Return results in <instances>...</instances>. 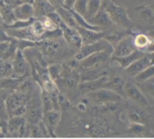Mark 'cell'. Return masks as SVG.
Returning a JSON list of instances; mask_svg holds the SVG:
<instances>
[{"label": "cell", "instance_id": "ab89813d", "mask_svg": "<svg viewBox=\"0 0 154 139\" xmlns=\"http://www.w3.org/2000/svg\"><path fill=\"white\" fill-rule=\"evenodd\" d=\"M74 2H75V0H64L63 7H65V8H68V9H72Z\"/></svg>", "mask_w": 154, "mask_h": 139}, {"label": "cell", "instance_id": "5bb4252c", "mask_svg": "<svg viewBox=\"0 0 154 139\" xmlns=\"http://www.w3.org/2000/svg\"><path fill=\"white\" fill-rule=\"evenodd\" d=\"M134 16L141 23L154 24V5H143L134 9Z\"/></svg>", "mask_w": 154, "mask_h": 139}, {"label": "cell", "instance_id": "d4e9b609", "mask_svg": "<svg viewBox=\"0 0 154 139\" xmlns=\"http://www.w3.org/2000/svg\"><path fill=\"white\" fill-rule=\"evenodd\" d=\"M29 28H30V31H32L33 35H34L36 42H38V41H41V40L43 39L44 34H45V32H46L45 28L43 27V25H42V22H41L39 18H35L34 22L29 25Z\"/></svg>", "mask_w": 154, "mask_h": 139}, {"label": "cell", "instance_id": "60d3db41", "mask_svg": "<svg viewBox=\"0 0 154 139\" xmlns=\"http://www.w3.org/2000/svg\"><path fill=\"white\" fill-rule=\"evenodd\" d=\"M146 56H147V58H149L151 65H154V51H152V52H147L146 53Z\"/></svg>", "mask_w": 154, "mask_h": 139}, {"label": "cell", "instance_id": "f35d334b", "mask_svg": "<svg viewBox=\"0 0 154 139\" xmlns=\"http://www.w3.org/2000/svg\"><path fill=\"white\" fill-rule=\"evenodd\" d=\"M100 4H101L100 9H101V10H106V9L112 4V0H100Z\"/></svg>", "mask_w": 154, "mask_h": 139}, {"label": "cell", "instance_id": "7a4b0ae2", "mask_svg": "<svg viewBox=\"0 0 154 139\" xmlns=\"http://www.w3.org/2000/svg\"><path fill=\"white\" fill-rule=\"evenodd\" d=\"M30 96L32 95L19 91L11 92V94L8 97H6V100H5L6 109H7L9 118L24 115L26 105H27V102H28Z\"/></svg>", "mask_w": 154, "mask_h": 139}, {"label": "cell", "instance_id": "83f0119b", "mask_svg": "<svg viewBox=\"0 0 154 139\" xmlns=\"http://www.w3.org/2000/svg\"><path fill=\"white\" fill-rule=\"evenodd\" d=\"M47 73H48V76L51 77L54 82L60 79L62 77V74H63V66L59 65V63H51L50 66H47Z\"/></svg>", "mask_w": 154, "mask_h": 139}, {"label": "cell", "instance_id": "44dd1931", "mask_svg": "<svg viewBox=\"0 0 154 139\" xmlns=\"http://www.w3.org/2000/svg\"><path fill=\"white\" fill-rule=\"evenodd\" d=\"M108 74V70L105 68H89V69H83L80 74V82L86 83V82H94L99 79L101 76Z\"/></svg>", "mask_w": 154, "mask_h": 139}, {"label": "cell", "instance_id": "4316f807", "mask_svg": "<svg viewBox=\"0 0 154 139\" xmlns=\"http://www.w3.org/2000/svg\"><path fill=\"white\" fill-rule=\"evenodd\" d=\"M154 77V65H151L146 67L144 70H142L140 74L135 76V80L137 83H144L146 80H150Z\"/></svg>", "mask_w": 154, "mask_h": 139}, {"label": "cell", "instance_id": "8fae6325", "mask_svg": "<svg viewBox=\"0 0 154 139\" xmlns=\"http://www.w3.org/2000/svg\"><path fill=\"white\" fill-rule=\"evenodd\" d=\"M135 44H134V37L133 35H125L118 43L114 47L112 56L111 57H125L135 51Z\"/></svg>", "mask_w": 154, "mask_h": 139}, {"label": "cell", "instance_id": "d6986e66", "mask_svg": "<svg viewBox=\"0 0 154 139\" xmlns=\"http://www.w3.org/2000/svg\"><path fill=\"white\" fill-rule=\"evenodd\" d=\"M88 22L91 25H94V26L100 27L103 31H105V28H109L111 26V24H112V22H111L109 16H108L107 11L106 10H101V9L94 15V17L88 19Z\"/></svg>", "mask_w": 154, "mask_h": 139}, {"label": "cell", "instance_id": "277c9868", "mask_svg": "<svg viewBox=\"0 0 154 139\" xmlns=\"http://www.w3.org/2000/svg\"><path fill=\"white\" fill-rule=\"evenodd\" d=\"M114 49L103 50L99 52L92 53L87 58L79 61L80 67L82 69H89V68H103V66L109 62L112 56Z\"/></svg>", "mask_w": 154, "mask_h": 139}, {"label": "cell", "instance_id": "9a60e30c", "mask_svg": "<svg viewBox=\"0 0 154 139\" xmlns=\"http://www.w3.org/2000/svg\"><path fill=\"white\" fill-rule=\"evenodd\" d=\"M77 30L80 33V35H81L82 45L94 43V42L98 41V40L103 39L105 35H106L105 31H92V30H88V28H83V27H80V26H78Z\"/></svg>", "mask_w": 154, "mask_h": 139}, {"label": "cell", "instance_id": "74e56055", "mask_svg": "<svg viewBox=\"0 0 154 139\" xmlns=\"http://www.w3.org/2000/svg\"><path fill=\"white\" fill-rule=\"evenodd\" d=\"M147 35H149V45H147V48L145 49V53L154 51V30L150 31V32L147 33Z\"/></svg>", "mask_w": 154, "mask_h": 139}, {"label": "cell", "instance_id": "4fadbf2b", "mask_svg": "<svg viewBox=\"0 0 154 139\" xmlns=\"http://www.w3.org/2000/svg\"><path fill=\"white\" fill-rule=\"evenodd\" d=\"M61 120V112L60 110H50L44 112L43 118H42V122L44 123V126L46 127L47 131L50 134V137H54L55 134L56 127L59 126Z\"/></svg>", "mask_w": 154, "mask_h": 139}, {"label": "cell", "instance_id": "484cf974", "mask_svg": "<svg viewBox=\"0 0 154 139\" xmlns=\"http://www.w3.org/2000/svg\"><path fill=\"white\" fill-rule=\"evenodd\" d=\"M134 37V44L137 50H141L143 52H145V49L149 45V35L145 33H138Z\"/></svg>", "mask_w": 154, "mask_h": 139}, {"label": "cell", "instance_id": "d6a6232c", "mask_svg": "<svg viewBox=\"0 0 154 139\" xmlns=\"http://www.w3.org/2000/svg\"><path fill=\"white\" fill-rule=\"evenodd\" d=\"M41 19V22H42V25L43 27L45 28V31H54L56 28H59V26L56 25L55 23L52 21L51 18L48 17V16H43V17H39Z\"/></svg>", "mask_w": 154, "mask_h": 139}, {"label": "cell", "instance_id": "8992f818", "mask_svg": "<svg viewBox=\"0 0 154 139\" xmlns=\"http://www.w3.org/2000/svg\"><path fill=\"white\" fill-rule=\"evenodd\" d=\"M89 99L94 104L105 105L110 103H118L122 100V96L109 88H98L96 92L90 93Z\"/></svg>", "mask_w": 154, "mask_h": 139}, {"label": "cell", "instance_id": "8d00e7d4", "mask_svg": "<svg viewBox=\"0 0 154 139\" xmlns=\"http://www.w3.org/2000/svg\"><path fill=\"white\" fill-rule=\"evenodd\" d=\"M142 86H143V89L145 92L146 94H149V95L154 99V83H149L147 80L144 82V83H141Z\"/></svg>", "mask_w": 154, "mask_h": 139}, {"label": "cell", "instance_id": "836d02e7", "mask_svg": "<svg viewBox=\"0 0 154 139\" xmlns=\"http://www.w3.org/2000/svg\"><path fill=\"white\" fill-rule=\"evenodd\" d=\"M105 40H107L108 42L112 45V47H115L116 44L119 42L120 40L123 39V35L120 34V33H117V32H112V33H108V34L105 35Z\"/></svg>", "mask_w": 154, "mask_h": 139}, {"label": "cell", "instance_id": "7c38bea8", "mask_svg": "<svg viewBox=\"0 0 154 139\" xmlns=\"http://www.w3.org/2000/svg\"><path fill=\"white\" fill-rule=\"evenodd\" d=\"M124 92L125 96H127L128 99L134 101L138 105H141V106H147L149 105V102H147L146 97L143 94V92L131 82H125Z\"/></svg>", "mask_w": 154, "mask_h": 139}, {"label": "cell", "instance_id": "5b68a950", "mask_svg": "<svg viewBox=\"0 0 154 139\" xmlns=\"http://www.w3.org/2000/svg\"><path fill=\"white\" fill-rule=\"evenodd\" d=\"M108 16L110 18L112 24H116L118 26L123 27L125 30H132V21L129 18L126 9L117 6L114 2L106 9Z\"/></svg>", "mask_w": 154, "mask_h": 139}, {"label": "cell", "instance_id": "9c48e42d", "mask_svg": "<svg viewBox=\"0 0 154 139\" xmlns=\"http://www.w3.org/2000/svg\"><path fill=\"white\" fill-rule=\"evenodd\" d=\"M11 65H13V75H11L13 77L28 76L30 67L22 50H19V49L17 50L15 57L11 59Z\"/></svg>", "mask_w": 154, "mask_h": 139}, {"label": "cell", "instance_id": "ac0fdd59", "mask_svg": "<svg viewBox=\"0 0 154 139\" xmlns=\"http://www.w3.org/2000/svg\"><path fill=\"white\" fill-rule=\"evenodd\" d=\"M144 54H145V52H143L141 50H137L136 49L135 51H133L132 53H129V54H127V56L125 57H111L110 61L111 62H117L122 68L126 69L131 63H133L137 59L142 58Z\"/></svg>", "mask_w": 154, "mask_h": 139}, {"label": "cell", "instance_id": "ba28073f", "mask_svg": "<svg viewBox=\"0 0 154 139\" xmlns=\"http://www.w3.org/2000/svg\"><path fill=\"white\" fill-rule=\"evenodd\" d=\"M27 121L24 115H18V117H11L8 119V137L13 138H22L26 137V131H27Z\"/></svg>", "mask_w": 154, "mask_h": 139}, {"label": "cell", "instance_id": "7bdbcfd3", "mask_svg": "<svg viewBox=\"0 0 154 139\" xmlns=\"http://www.w3.org/2000/svg\"><path fill=\"white\" fill-rule=\"evenodd\" d=\"M0 25H4V21H2V17L0 16Z\"/></svg>", "mask_w": 154, "mask_h": 139}, {"label": "cell", "instance_id": "7402d4cb", "mask_svg": "<svg viewBox=\"0 0 154 139\" xmlns=\"http://www.w3.org/2000/svg\"><path fill=\"white\" fill-rule=\"evenodd\" d=\"M0 16L2 17L4 25H6V26H9L13 23L16 22V18L14 15V9L11 7H9L4 0H0Z\"/></svg>", "mask_w": 154, "mask_h": 139}, {"label": "cell", "instance_id": "603a6c76", "mask_svg": "<svg viewBox=\"0 0 154 139\" xmlns=\"http://www.w3.org/2000/svg\"><path fill=\"white\" fill-rule=\"evenodd\" d=\"M124 85L125 80L120 77H115V78L108 79V82L103 86V88H109L111 91L116 92L117 94H119L122 97H125V92H124Z\"/></svg>", "mask_w": 154, "mask_h": 139}, {"label": "cell", "instance_id": "6da1fadb", "mask_svg": "<svg viewBox=\"0 0 154 139\" xmlns=\"http://www.w3.org/2000/svg\"><path fill=\"white\" fill-rule=\"evenodd\" d=\"M36 47L43 53L47 63L57 62L60 59H63L68 54V49L70 48L62 37L51 40H42L36 42Z\"/></svg>", "mask_w": 154, "mask_h": 139}, {"label": "cell", "instance_id": "cb8c5ba5", "mask_svg": "<svg viewBox=\"0 0 154 139\" xmlns=\"http://www.w3.org/2000/svg\"><path fill=\"white\" fill-rule=\"evenodd\" d=\"M56 11L60 15V17L62 18V21L66 26L72 27V28H77L78 24L75 22V19L73 17V14L71 11V9H68L65 7H59L56 8Z\"/></svg>", "mask_w": 154, "mask_h": 139}, {"label": "cell", "instance_id": "ffe728a7", "mask_svg": "<svg viewBox=\"0 0 154 139\" xmlns=\"http://www.w3.org/2000/svg\"><path fill=\"white\" fill-rule=\"evenodd\" d=\"M149 66H151V62L145 53L142 58L137 59V60H135L133 63H131V65L126 68V73H127L129 76L135 77L137 74H140L142 70H144L146 67H149Z\"/></svg>", "mask_w": 154, "mask_h": 139}, {"label": "cell", "instance_id": "2e32d148", "mask_svg": "<svg viewBox=\"0 0 154 139\" xmlns=\"http://www.w3.org/2000/svg\"><path fill=\"white\" fill-rule=\"evenodd\" d=\"M34 7V17L39 18L47 16L48 14L55 11L56 8L50 2V0H35L33 2Z\"/></svg>", "mask_w": 154, "mask_h": 139}, {"label": "cell", "instance_id": "f546056e", "mask_svg": "<svg viewBox=\"0 0 154 139\" xmlns=\"http://www.w3.org/2000/svg\"><path fill=\"white\" fill-rule=\"evenodd\" d=\"M100 0H88V5H87V14L86 18L90 19L92 18L100 10Z\"/></svg>", "mask_w": 154, "mask_h": 139}, {"label": "cell", "instance_id": "e0dca14e", "mask_svg": "<svg viewBox=\"0 0 154 139\" xmlns=\"http://www.w3.org/2000/svg\"><path fill=\"white\" fill-rule=\"evenodd\" d=\"M14 15L16 21H28L34 18V7L32 4L23 2L14 8Z\"/></svg>", "mask_w": 154, "mask_h": 139}, {"label": "cell", "instance_id": "3957f363", "mask_svg": "<svg viewBox=\"0 0 154 139\" xmlns=\"http://www.w3.org/2000/svg\"><path fill=\"white\" fill-rule=\"evenodd\" d=\"M44 114L43 102L41 95H33L29 97V100L26 105V110L24 113V117L26 118V121L28 124H37L39 121H42V118Z\"/></svg>", "mask_w": 154, "mask_h": 139}, {"label": "cell", "instance_id": "f1b7e54d", "mask_svg": "<svg viewBox=\"0 0 154 139\" xmlns=\"http://www.w3.org/2000/svg\"><path fill=\"white\" fill-rule=\"evenodd\" d=\"M127 117H128L129 121L131 122H136V123H142V124H144L145 119H146L145 114L142 112L141 110L135 109V108L129 109Z\"/></svg>", "mask_w": 154, "mask_h": 139}, {"label": "cell", "instance_id": "1f68e13d", "mask_svg": "<svg viewBox=\"0 0 154 139\" xmlns=\"http://www.w3.org/2000/svg\"><path fill=\"white\" fill-rule=\"evenodd\" d=\"M87 5H88V0H75V2L73 5L72 9L74 11H77L78 14L82 15L83 17H86Z\"/></svg>", "mask_w": 154, "mask_h": 139}, {"label": "cell", "instance_id": "4dcf8cb0", "mask_svg": "<svg viewBox=\"0 0 154 139\" xmlns=\"http://www.w3.org/2000/svg\"><path fill=\"white\" fill-rule=\"evenodd\" d=\"M13 75V65L9 60H0V79Z\"/></svg>", "mask_w": 154, "mask_h": 139}, {"label": "cell", "instance_id": "b9f144b4", "mask_svg": "<svg viewBox=\"0 0 154 139\" xmlns=\"http://www.w3.org/2000/svg\"><path fill=\"white\" fill-rule=\"evenodd\" d=\"M22 2H26V4H32L33 5V2H34L35 0H20Z\"/></svg>", "mask_w": 154, "mask_h": 139}, {"label": "cell", "instance_id": "e575fe53", "mask_svg": "<svg viewBox=\"0 0 154 139\" xmlns=\"http://www.w3.org/2000/svg\"><path fill=\"white\" fill-rule=\"evenodd\" d=\"M9 115L6 109V103L2 97H0V121H8Z\"/></svg>", "mask_w": 154, "mask_h": 139}, {"label": "cell", "instance_id": "d590c367", "mask_svg": "<svg viewBox=\"0 0 154 139\" xmlns=\"http://www.w3.org/2000/svg\"><path fill=\"white\" fill-rule=\"evenodd\" d=\"M129 130L133 131V132H135L136 135H142L144 130H145V128H144V124H142V123H136V122H132V124L129 127Z\"/></svg>", "mask_w": 154, "mask_h": 139}, {"label": "cell", "instance_id": "30bf717a", "mask_svg": "<svg viewBox=\"0 0 154 139\" xmlns=\"http://www.w3.org/2000/svg\"><path fill=\"white\" fill-rule=\"evenodd\" d=\"M62 37L64 39V41L66 42L69 47L74 50H79L82 45V40L81 35L78 32L77 28H72V27L66 26L65 24H63L62 26Z\"/></svg>", "mask_w": 154, "mask_h": 139}, {"label": "cell", "instance_id": "52a82bcc", "mask_svg": "<svg viewBox=\"0 0 154 139\" xmlns=\"http://www.w3.org/2000/svg\"><path fill=\"white\" fill-rule=\"evenodd\" d=\"M108 49H114V47L108 42L107 40L100 39L98 41L94 42V43L81 45V48L78 50L74 58L78 61H80L82 59L87 58L88 56H90V54H92V53L99 52V51H103V50H108Z\"/></svg>", "mask_w": 154, "mask_h": 139}]
</instances>
